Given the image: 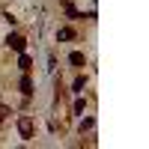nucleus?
<instances>
[{"mask_svg": "<svg viewBox=\"0 0 149 149\" xmlns=\"http://www.w3.org/2000/svg\"><path fill=\"white\" fill-rule=\"evenodd\" d=\"M18 134H21L24 140L33 137V119H30V116H21V119H18Z\"/></svg>", "mask_w": 149, "mask_h": 149, "instance_id": "nucleus-1", "label": "nucleus"}, {"mask_svg": "<svg viewBox=\"0 0 149 149\" xmlns=\"http://www.w3.org/2000/svg\"><path fill=\"white\" fill-rule=\"evenodd\" d=\"M6 45H9V48H15V51L21 54V51H24V45H27V42H24V39H21L18 33H9V36H6Z\"/></svg>", "mask_w": 149, "mask_h": 149, "instance_id": "nucleus-2", "label": "nucleus"}, {"mask_svg": "<svg viewBox=\"0 0 149 149\" xmlns=\"http://www.w3.org/2000/svg\"><path fill=\"white\" fill-rule=\"evenodd\" d=\"M18 86H21V93H24V95H30V93H33V84H30V78H27V74L21 78V84H18Z\"/></svg>", "mask_w": 149, "mask_h": 149, "instance_id": "nucleus-3", "label": "nucleus"}, {"mask_svg": "<svg viewBox=\"0 0 149 149\" xmlns=\"http://www.w3.org/2000/svg\"><path fill=\"white\" fill-rule=\"evenodd\" d=\"M57 39H63V42L74 39V30H72V27H66V30H60V33H57Z\"/></svg>", "mask_w": 149, "mask_h": 149, "instance_id": "nucleus-4", "label": "nucleus"}, {"mask_svg": "<svg viewBox=\"0 0 149 149\" xmlns=\"http://www.w3.org/2000/svg\"><path fill=\"white\" fill-rule=\"evenodd\" d=\"M69 60H72V63H74V66H84V54H81V51H74V54H72Z\"/></svg>", "mask_w": 149, "mask_h": 149, "instance_id": "nucleus-5", "label": "nucleus"}, {"mask_svg": "<svg viewBox=\"0 0 149 149\" xmlns=\"http://www.w3.org/2000/svg\"><path fill=\"white\" fill-rule=\"evenodd\" d=\"M18 66H21V69H30V66H33V63H30V57L24 54V51H21V60H18Z\"/></svg>", "mask_w": 149, "mask_h": 149, "instance_id": "nucleus-6", "label": "nucleus"}, {"mask_svg": "<svg viewBox=\"0 0 149 149\" xmlns=\"http://www.w3.org/2000/svg\"><path fill=\"white\" fill-rule=\"evenodd\" d=\"M6 113H9V107H3V104H0V122L6 119Z\"/></svg>", "mask_w": 149, "mask_h": 149, "instance_id": "nucleus-7", "label": "nucleus"}]
</instances>
